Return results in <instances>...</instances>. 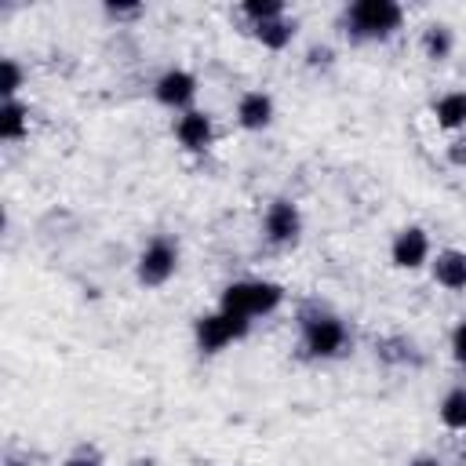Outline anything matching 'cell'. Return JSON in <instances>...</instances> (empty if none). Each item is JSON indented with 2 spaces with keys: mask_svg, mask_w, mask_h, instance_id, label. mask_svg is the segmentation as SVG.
Returning a JSON list of instances; mask_svg holds the SVG:
<instances>
[{
  "mask_svg": "<svg viewBox=\"0 0 466 466\" xmlns=\"http://www.w3.org/2000/svg\"><path fill=\"white\" fill-rule=\"evenodd\" d=\"M251 299H255V280H237V284H229L226 291H222V313H237V317H255L251 313Z\"/></svg>",
  "mask_w": 466,
  "mask_h": 466,
  "instance_id": "7c38bea8",
  "label": "cell"
},
{
  "mask_svg": "<svg viewBox=\"0 0 466 466\" xmlns=\"http://www.w3.org/2000/svg\"><path fill=\"white\" fill-rule=\"evenodd\" d=\"M25 127H29V109H25L22 102L7 98V102H4V109H0V138L15 142V138H22V135H25Z\"/></svg>",
  "mask_w": 466,
  "mask_h": 466,
  "instance_id": "4fadbf2b",
  "label": "cell"
},
{
  "mask_svg": "<svg viewBox=\"0 0 466 466\" xmlns=\"http://www.w3.org/2000/svg\"><path fill=\"white\" fill-rule=\"evenodd\" d=\"M433 277L437 284H444L448 291H462L466 288V255L448 248V251H437L433 258Z\"/></svg>",
  "mask_w": 466,
  "mask_h": 466,
  "instance_id": "30bf717a",
  "label": "cell"
},
{
  "mask_svg": "<svg viewBox=\"0 0 466 466\" xmlns=\"http://www.w3.org/2000/svg\"><path fill=\"white\" fill-rule=\"evenodd\" d=\"M248 335V317H237V313H208L197 320V346L204 353H218L222 346H229L233 339Z\"/></svg>",
  "mask_w": 466,
  "mask_h": 466,
  "instance_id": "7a4b0ae2",
  "label": "cell"
},
{
  "mask_svg": "<svg viewBox=\"0 0 466 466\" xmlns=\"http://www.w3.org/2000/svg\"><path fill=\"white\" fill-rule=\"evenodd\" d=\"M411 466H441V462H437V459H415Z\"/></svg>",
  "mask_w": 466,
  "mask_h": 466,
  "instance_id": "cb8c5ba5",
  "label": "cell"
},
{
  "mask_svg": "<svg viewBox=\"0 0 466 466\" xmlns=\"http://www.w3.org/2000/svg\"><path fill=\"white\" fill-rule=\"evenodd\" d=\"M175 262H178V251L167 244V240H153L142 255H138V280L146 288H157L164 284L171 273H175Z\"/></svg>",
  "mask_w": 466,
  "mask_h": 466,
  "instance_id": "277c9868",
  "label": "cell"
},
{
  "mask_svg": "<svg viewBox=\"0 0 466 466\" xmlns=\"http://www.w3.org/2000/svg\"><path fill=\"white\" fill-rule=\"evenodd\" d=\"M302 229V218H299V208L291 200H273L269 211H266V237L273 244H291Z\"/></svg>",
  "mask_w": 466,
  "mask_h": 466,
  "instance_id": "5b68a950",
  "label": "cell"
},
{
  "mask_svg": "<svg viewBox=\"0 0 466 466\" xmlns=\"http://www.w3.org/2000/svg\"><path fill=\"white\" fill-rule=\"evenodd\" d=\"M66 466H98V459H84V455H80V459H69Z\"/></svg>",
  "mask_w": 466,
  "mask_h": 466,
  "instance_id": "603a6c76",
  "label": "cell"
},
{
  "mask_svg": "<svg viewBox=\"0 0 466 466\" xmlns=\"http://www.w3.org/2000/svg\"><path fill=\"white\" fill-rule=\"evenodd\" d=\"M346 18L353 25V36L382 40L400 25V4H393V0H357Z\"/></svg>",
  "mask_w": 466,
  "mask_h": 466,
  "instance_id": "6da1fadb",
  "label": "cell"
},
{
  "mask_svg": "<svg viewBox=\"0 0 466 466\" xmlns=\"http://www.w3.org/2000/svg\"><path fill=\"white\" fill-rule=\"evenodd\" d=\"M448 160L459 164V167H466V135H459V138L448 146Z\"/></svg>",
  "mask_w": 466,
  "mask_h": 466,
  "instance_id": "44dd1931",
  "label": "cell"
},
{
  "mask_svg": "<svg viewBox=\"0 0 466 466\" xmlns=\"http://www.w3.org/2000/svg\"><path fill=\"white\" fill-rule=\"evenodd\" d=\"M197 95V76L186 73V69H167L160 80H157V102L178 109V106H189Z\"/></svg>",
  "mask_w": 466,
  "mask_h": 466,
  "instance_id": "52a82bcc",
  "label": "cell"
},
{
  "mask_svg": "<svg viewBox=\"0 0 466 466\" xmlns=\"http://www.w3.org/2000/svg\"><path fill=\"white\" fill-rule=\"evenodd\" d=\"M426 255H430V237H426V229L408 226V229L397 233V240H393V262H397L400 269H419V266L426 262Z\"/></svg>",
  "mask_w": 466,
  "mask_h": 466,
  "instance_id": "8992f818",
  "label": "cell"
},
{
  "mask_svg": "<svg viewBox=\"0 0 466 466\" xmlns=\"http://www.w3.org/2000/svg\"><path fill=\"white\" fill-rule=\"evenodd\" d=\"M328 55H331L328 47H313V51H309V62H328Z\"/></svg>",
  "mask_w": 466,
  "mask_h": 466,
  "instance_id": "7402d4cb",
  "label": "cell"
},
{
  "mask_svg": "<svg viewBox=\"0 0 466 466\" xmlns=\"http://www.w3.org/2000/svg\"><path fill=\"white\" fill-rule=\"evenodd\" d=\"M175 135H178V142H182L186 149L200 153V149H208V146H211V138H215V131H211V116H208V113H200V109H189L186 116H178Z\"/></svg>",
  "mask_w": 466,
  "mask_h": 466,
  "instance_id": "ba28073f",
  "label": "cell"
},
{
  "mask_svg": "<svg viewBox=\"0 0 466 466\" xmlns=\"http://www.w3.org/2000/svg\"><path fill=\"white\" fill-rule=\"evenodd\" d=\"M244 15L258 22H269V18H280L284 15V4L280 0H244Z\"/></svg>",
  "mask_w": 466,
  "mask_h": 466,
  "instance_id": "ac0fdd59",
  "label": "cell"
},
{
  "mask_svg": "<svg viewBox=\"0 0 466 466\" xmlns=\"http://www.w3.org/2000/svg\"><path fill=\"white\" fill-rule=\"evenodd\" d=\"M237 120L248 127V131H262L269 120H273V98L266 91H248L240 95L237 102Z\"/></svg>",
  "mask_w": 466,
  "mask_h": 466,
  "instance_id": "9c48e42d",
  "label": "cell"
},
{
  "mask_svg": "<svg viewBox=\"0 0 466 466\" xmlns=\"http://www.w3.org/2000/svg\"><path fill=\"white\" fill-rule=\"evenodd\" d=\"M441 422L448 430H466V386L451 390L444 400H441Z\"/></svg>",
  "mask_w": 466,
  "mask_h": 466,
  "instance_id": "9a60e30c",
  "label": "cell"
},
{
  "mask_svg": "<svg viewBox=\"0 0 466 466\" xmlns=\"http://www.w3.org/2000/svg\"><path fill=\"white\" fill-rule=\"evenodd\" d=\"M255 36L266 44V47H273V51H280V47H288L291 44V36H295V25L280 15V18H269V22H258L255 25Z\"/></svg>",
  "mask_w": 466,
  "mask_h": 466,
  "instance_id": "5bb4252c",
  "label": "cell"
},
{
  "mask_svg": "<svg viewBox=\"0 0 466 466\" xmlns=\"http://www.w3.org/2000/svg\"><path fill=\"white\" fill-rule=\"evenodd\" d=\"M302 335H306V350L313 357H335L346 346V328L335 317H309L302 324Z\"/></svg>",
  "mask_w": 466,
  "mask_h": 466,
  "instance_id": "3957f363",
  "label": "cell"
},
{
  "mask_svg": "<svg viewBox=\"0 0 466 466\" xmlns=\"http://www.w3.org/2000/svg\"><path fill=\"white\" fill-rule=\"evenodd\" d=\"M451 357H455V360L466 368V320H462V324L451 331Z\"/></svg>",
  "mask_w": 466,
  "mask_h": 466,
  "instance_id": "ffe728a7",
  "label": "cell"
},
{
  "mask_svg": "<svg viewBox=\"0 0 466 466\" xmlns=\"http://www.w3.org/2000/svg\"><path fill=\"white\" fill-rule=\"evenodd\" d=\"M422 51H426V58H433V62L448 58V55H451V33H448L444 25H430V29L422 33Z\"/></svg>",
  "mask_w": 466,
  "mask_h": 466,
  "instance_id": "e0dca14e",
  "label": "cell"
},
{
  "mask_svg": "<svg viewBox=\"0 0 466 466\" xmlns=\"http://www.w3.org/2000/svg\"><path fill=\"white\" fill-rule=\"evenodd\" d=\"M280 302H284V288H280V284H273V280H255V299H251V313H255V317L273 313Z\"/></svg>",
  "mask_w": 466,
  "mask_h": 466,
  "instance_id": "2e32d148",
  "label": "cell"
},
{
  "mask_svg": "<svg viewBox=\"0 0 466 466\" xmlns=\"http://www.w3.org/2000/svg\"><path fill=\"white\" fill-rule=\"evenodd\" d=\"M18 87H22V69L15 66V58H4V84H0V91H4L7 98H15Z\"/></svg>",
  "mask_w": 466,
  "mask_h": 466,
  "instance_id": "d6986e66",
  "label": "cell"
},
{
  "mask_svg": "<svg viewBox=\"0 0 466 466\" xmlns=\"http://www.w3.org/2000/svg\"><path fill=\"white\" fill-rule=\"evenodd\" d=\"M433 116H437V124L448 127V131L466 127V91H448V95H441L437 106H433Z\"/></svg>",
  "mask_w": 466,
  "mask_h": 466,
  "instance_id": "8fae6325",
  "label": "cell"
}]
</instances>
